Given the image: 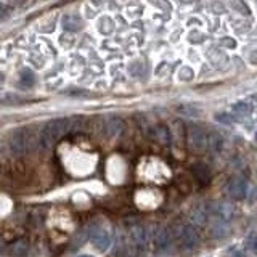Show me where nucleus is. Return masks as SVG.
<instances>
[{
	"label": "nucleus",
	"mask_w": 257,
	"mask_h": 257,
	"mask_svg": "<svg viewBox=\"0 0 257 257\" xmlns=\"http://www.w3.org/2000/svg\"><path fill=\"white\" fill-rule=\"evenodd\" d=\"M71 125V120L68 117H56L48 120V122L42 127V131L39 134V145L42 150H50L56 140H60L61 137L68 132V128Z\"/></svg>",
	"instance_id": "nucleus-1"
},
{
	"label": "nucleus",
	"mask_w": 257,
	"mask_h": 257,
	"mask_svg": "<svg viewBox=\"0 0 257 257\" xmlns=\"http://www.w3.org/2000/svg\"><path fill=\"white\" fill-rule=\"evenodd\" d=\"M175 239H177V243H179L183 249H187V251H193V249H196L201 243L198 231L195 230V227H191L188 223L177 225Z\"/></svg>",
	"instance_id": "nucleus-2"
},
{
	"label": "nucleus",
	"mask_w": 257,
	"mask_h": 257,
	"mask_svg": "<svg viewBox=\"0 0 257 257\" xmlns=\"http://www.w3.org/2000/svg\"><path fill=\"white\" fill-rule=\"evenodd\" d=\"M153 246L159 252H169L174 247V236L167 228H158L153 235Z\"/></svg>",
	"instance_id": "nucleus-3"
},
{
	"label": "nucleus",
	"mask_w": 257,
	"mask_h": 257,
	"mask_svg": "<svg viewBox=\"0 0 257 257\" xmlns=\"http://www.w3.org/2000/svg\"><path fill=\"white\" fill-rule=\"evenodd\" d=\"M206 211L209 215H212L214 219H217V222H228L231 217H233V206L227 204V203H215L212 206H207Z\"/></svg>",
	"instance_id": "nucleus-4"
},
{
	"label": "nucleus",
	"mask_w": 257,
	"mask_h": 257,
	"mask_svg": "<svg viewBox=\"0 0 257 257\" xmlns=\"http://www.w3.org/2000/svg\"><path fill=\"white\" fill-rule=\"evenodd\" d=\"M10 147H12V153L15 156H21L24 155V151L28 150L29 147V142H28V134L26 131H16L12 137V142H10Z\"/></svg>",
	"instance_id": "nucleus-5"
},
{
	"label": "nucleus",
	"mask_w": 257,
	"mask_h": 257,
	"mask_svg": "<svg viewBox=\"0 0 257 257\" xmlns=\"http://www.w3.org/2000/svg\"><path fill=\"white\" fill-rule=\"evenodd\" d=\"M90 241L95 246V249H98L100 252H106L111 246V235L103 228H98L90 233Z\"/></svg>",
	"instance_id": "nucleus-6"
},
{
	"label": "nucleus",
	"mask_w": 257,
	"mask_h": 257,
	"mask_svg": "<svg viewBox=\"0 0 257 257\" xmlns=\"http://www.w3.org/2000/svg\"><path fill=\"white\" fill-rule=\"evenodd\" d=\"M188 143L193 150H204L206 148V132L198 125L188 127Z\"/></svg>",
	"instance_id": "nucleus-7"
},
{
	"label": "nucleus",
	"mask_w": 257,
	"mask_h": 257,
	"mask_svg": "<svg viewBox=\"0 0 257 257\" xmlns=\"http://www.w3.org/2000/svg\"><path fill=\"white\" fill-rule=\"evenodd\" d=\"M227 191H228L230 198L243 199V198H246V193H247V182L243 179V177H236V179L230 180Z\"/></svg>",
	"instance_id": "nucleus-8"
},
{
	"label": "nucleus",
	"mask_w": 257,
	"mask_h": 257,
	"mask_svg": "<svg viewBox=\"0 0 257 257\" xmlns=\"http://www.w3.org/2000/svg\"><path fill=\"white\" fill-rule=\"evenodd\" d=\"M131 238L139 249H145L148 244V231L143 225H134L131 228Z\"/></svg>",
	"instance_id": "nucleus-9"
},
{
	"label": "nucleus",
	"mask_w": 257,
	"mask_h": 257,
	"mask_svg": "<svg viewBox=\"0 0 257 257\" xmlns=\"http://www.w3.org/2000/svg\"><path fill=\"white\" fill-rule=\"evenodd\" d=\"M7 254L13 257H26L29 254V243L26 239H16L7 246Z\"/></svg>",
	"instance_id": "nucleus-10"
},
{
	"label": "nucleus",
	"mask_w": 257,
	"mask_h": 257,
	"mask_svg": "<svg viewBox=\"0 0 257 257\" xmlns=\"http://www.w3.org/2000/svg\"><path fill=\"white\" fill-rule=\"evenodd\" d=\"M80 28H82V20L77 13H66L63 16V29L79 31Z\"/></svg>",
	"instance_id": "nucleus-11"
},
{
	"label": "nucleus",
	"mask_w": 257,
	"mask_h": 257,
	"mask_svg": "<svg viewBox=\"0 0 257 257\" xmlns=\"http://www.w3.org/2000/svg\"><path fill=\"white\" fill-rule=\"evenodd\" d=\"M206 147L209 148V151L212 153H219L223 147V139L220 134L217 132H211L209 135H206Z\"/></svg>",
	"instance_id": "nucleus-12"
},
{
	"label": "nucleus",
	"mask_w": 257,
	"mask_h": 257,
	"mask_svg": "<svg viewBox=\"0 0 257 257\" xmlns=\"http://www.w3.org/2000/svg\"><path fill=\"white\" fill-rule=\"evenodd\" d=\"M207 217H209V214L203 207H198V209H195V211L191 212V220H193V223H196V225H204L207 222Z\"/></svg>",
	"instance_id": "nucleus-13"
},
{
	"label": "nucleus",
	"mask_w": 257,
	"mask_h": 257,
	"mask_svg": "<svg viewBox=\"0 0 257 257\" xmlns=\"http://www.w3.org/2000/svg\"><path fill=\"white\" fill-rule=\"evenodd\" d=\"M211 235L214 238H223L228 235V227L222 222H215L211 227Z\"/></svg>",
	"instance_id": "nucleus-14"
},
{
	"label": "nucleus",
	"mask_w": 257,
	"mask_h": 257,
	"mask_svg": "<svg viewBox=\"0 0 257 257\" xmlns=\"http://www.w3.org/2000/svg\"><path fill=\"white\" fill-rule=\"evenodd\" d=\"M195 175L201 183H207L209 179H211V172H209L207 166H203V164H198L195 167Z\"/></svg>",
	"instance_id": "nucleus-15"
},
{
	"label": "nucleus",
	"mask_w": 257,
	"mask_h": 257,
	"mask_svg": "<svg viewBox=\"0 0 257 257\" xmlns=\"http://www.w3.org/2000/svg\"><path fill=\"white\" fill-rule=\"evenodd\" d=\"M231 109L235 112H239L241 116H249L252 112V104L247 101H238L231 106Z\"/></svg>",
	"instance_id": "nucleus-16"
},
{
	"label": "nucleus",
	"mask_w": 257,
	"mask_h": 257,
	"mask_svg": "<svg viewBox=\"0 0 257 257\" xmlns=\"http://www.w3.org/2000/svg\"><path fill=\"white\" fill-rule=\"evenodd\" d=\"M193 77V71L190 68H182L180 72H179V79L182 80H190Z\"/></svg>",
	"instance_id": "nucleus-17"
},
{
	"label": "nucleus",
	"mask_w": 257,
	"mask_h": 257,
	"mask_svg": "<svg viewBox=\"0 0 257 257\" xmlns=\"http://www.w3.org/2000/svg\"><path fill=\"white\" fill-rule=\"evenodd\" d=\"M215 120H219V122H223V124H231V122H235V119H233L230 114H217V116H215Z\"/></svg>",
	"instance_id": "nucleus-18"
},
{
	"label": "nucleus",
	"mask_w": 257,
	"mask_h": 257,
	"mask_svg": "<svg viewBox=\"0 0 257 257\" xmlns=\"http://www.w3.org/2000/svg\"><path fill=\"white\" fill-rule=\"evenodd\" d=\"M8 15H10V7L4 2H0V20H5Z\"/></svg>",
	"instance_id": "nucleus-19"
},
{
	"label": "nucleus",
	"mask_w": 257,
	"mask_h": 257,
	"mask_svg": "<svg viewBox=\"0 0 257 257\" xmlns=\"http://www.w3.org/2000/svg\"><path fill=\"white\" fill-rule=\"evenodd\" d=\"M222 44H223V45H227L228 48H233V47L236 45V44H235V40H227V37H223Z\"/></svg>",
	"instance_id": "nucleus-20"
},
{
	"label": "nucleus",
	"mask_w": 257,
	"mask_h": 257,
	"mask_svg": "<svg viewBox=\"0 0 257 257\" xmlns=\"http://www.w3.org/2000/svg\"><path fill=\"white\" fill-rule=\"evenodd\" d=\"M0 82H2V74H0Z\"/></svg>",
	"instance_id": "nucleus-21"
},
{
	"label": "nucleus",
	"mask_w": 257,
	"mask_h": 257,
	"mask_svg": "<svg viewBox=\"0 0 257 257\" xmlns=\"http://www.w3.org/2000/svg\"><path fill=\"white\" fill-rule=\"evenodd\" d=\"M82 257H85V255H82Z\"/></svg>",
	"instance_id": "nucleus-22"
}]
</instances>
